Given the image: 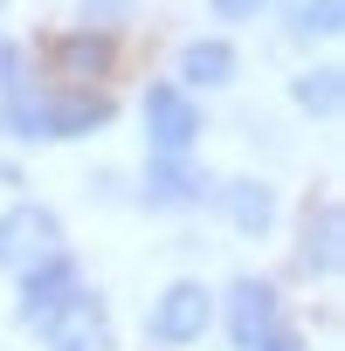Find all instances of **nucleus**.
<instances>
[{
    "label": "nucleus",
    "instance_id": "nucleus-19",
    "mask_svg": "<svg viewBox=\"0 0 345 351\" xmlns=\"http://www.w3.org/2000/svg\"><path fill=\"white\" fill-rule=\"evenodd\" d=\"M0 8H8V0H0Z\"/></svg>",
    "mask_w": 345,
    "mask_h": 351
},
{
    "label": "nucleus",
    "instance_id": "nucleus-15",
    "mask_svg": "<svg viewBox=\"0 0 345 351\" xmlns=\"http://www.w3.org/2000/svg\"><path fill=\"white\" fill-rule=\"evenodd\" d=\"M131 14V0H83V21L90 28H111V21H124Z\"/></svg>",
    "mask_w": 345,
    "mask_h": 351
},
{
    "label": "nucleus",
    "instance_id": "nucleus-7",
    "mask_svg": "<svg viewBox=\"0 0 345 351\" xmlns=\"http://www.w3.org/2000/svg\"><path fill=\"white\" fill-rule=\"evenodd\" d=\"M283 324V296H276V282H263V276H235L228 282V337L249 351L256 337H269Z\"/></svg>",
    "mask_w": 345,
    "mask_h": 351
},
{
    "label": "nucleus",
    "instance_id": "nucleus-1",
    "mask_svg": "<svg viewBox=\"0 0 345 351\" xmlns=\"http://www.w3.org/2000/svg\"><path fill=\"white\" fill-rule=\"evenodd\" d=\"M118 117V104L104 90H8L0 104V131L28 138V145H56V138H90Z\"/></svg>",
    "mask_w": 345,
    "mask_h": 351
},
{
    "label": "nucleus",
    "instance_id": "nucleus-5",
    "mask_svg": "<svg viewBox=\"0 0 345 351\" xmlns=\"http://www.w3.org/2000/svg\"><path fill=\"white\" fill-rule=\"evenodd\" d=\"M145 138H152V152H187L201 138V104L180 83H152L145 90Z\"/></svg>",
    "mask_w": 345,
    "mask_h": 351
},
{
    "label": "nucleus",
    "instance_id": "nucleus-13",
    "mask_svg": "<svg viewBox=\"0 0 345 351\" xmlns=\"http://www.w3.org/2000/svg\"><path fill=\"white\" fill-rule=\"evenodd\" d=\"M338 90H345V76H338V69H311V76H297V83H290V97H297V110H304V117H338Z\"/></svg>",
    "mask_w": 345,
    "mask_h": 351
},
{
    "label": "nucleus",
    "instance_id": "nucleus-17",
    "mask_svg": "<svg viewBox=\"0 0 345 351\" xmlns=\"http://www.w3.org/2000/svg\"><path fill=\"white\" fill-rule=\"evenodd\" d=\"M208 8L221 14V21H249V14H263L269 0H208Z\"/></svg>",
    "mask_w": 345,
    "mask_h": 351
},
{
    "label": "nucleus",
    "instance_id": "nucleus-11",
    "mask_svg": "<svg viewBox=\"0 0 345 351\" xmlns=\"http://www.w3.org/2000/svg\"><path fill=\"white\" fill-rule=\"evenodd\" d=\"M111 62H118V49H111V35H104V28L69 35V42L56 49V69H63L69 83H97V76H111Z\"/></svg>",
    "mask_w": 345,
    "mask_h": 351
},
{
    "label": "nucleus",
    "instance_id": "nucleus-9",
    "mask_svg": "<svg viewBox=\"0 0 345 351\" xmlns=\"http://www.w3.org/2000/svg\"><path fill=\"white\" fill-rule=\"evenodd\" d=\"M201 186H208V180L187 165V152H152V165H145V207H159V214L194 207Z\"/></svg>",
    "mask_w": 345,
    "mask_h": 351
},
{
    "label": "nucleus",
    "instance_id": "nucleus-2",
    "mask_svg": "<svg viewBox=\"0 0 345 351\" xmlns=\"http://www.w3.org/2000/svg\"><path fill=\"white\" fill-rule=\"evenodd\" d=\"M208 324H214V296H208V282H194V276H180V282H166L159 296H152V317H145V337L152 344H201L208 337Z\"/></svg>",
    "mask_w": 345,
    "mask_h": 351
},
{
    "label": "nucleus",
    "instance_id": "nucleus-18",
    "mask_svg": "<svg viewBox=\"0 0 345 351\" xmlns=\"http://www.w3.org/2000/svg\"><path fill=\"white\" fill-rule=\"evenodd\" d=\"M14 76H21V49L0 42V90H14Z\"/></svg>",
    "mask_w": 345,
    "mask_h": 351
},
{
    "label": "nucleus",
    "instance_id": "nucleus-4",
    "mask_svg": "<svg viewBox=\"0 0 345 351\" xmlns=\"http://www.w3.org/2000/svg\"><path fill=\"white\" fill-rule=\"evenodd\" d=\"M83 289V276H76V262L56 248V255H42L35 269H21V324L28 330H49L63 310H69V296Z\"/></svg>",
    "mask_w": 345,
    "mask_h": 351
},
{
    "label": "nucleus",
    "instance_id": "nucleus-3",
    "mask_svg": "<svg viewBox=\"0 0 345 351\" xmlns=\"http://www.w3.org/2000/svg\"><path fill=\"white\" fill-rule=\"evenodd\" d=\"M56 248H63V221H56L49 207L21 200V207L0 214V269H8V276L35 269V262H42V255H56Z\"/></svg>",
    "mask_w": 345,
    "mask_h": 351
},
{
    "label": "nucleus",
    "instance_id": "nucleus-8",
    "mask_svg": "<svg viewBox=\"0 0 345 351\" xmlns=\"http://www.w3.org/2000/svg\"><path fill=\"white\" fill-rule=\"evenodd\" d=\"M49 351H111V317H104V296L97 289H76L69 310L42 330Z\"/></svg>",
    "mask_w": 345,
    "mask_h": 351
},
{
    "label": "nucleus",
    "instance_id": "nucleus-14",
    "mask_svg": "<svg viewBox=\"0 0 345 351\" xmlns=\"http://www.w3.org/2000/svg\"><path fill=\"white\" fill-rule=\"evenodd\" d=\"M338 21H345V0H304V14H297L304 35H338Z\"/></svg>",
    "mask_w": 345,
    "mask_h": 351
},
{
    "label": "nucleus",
    "instance_id": "nucleus-6",
    "mask_svg": "<svg viewBox=\"0 0 345 351\" xmlns=\"http://www.w3.org/2000/svg\"><path fill=\"white\" fill-rule=\"evenodd\" d=\"M297 269H304V276H338V269H345V221H338V200H311V207H304Z\"/></svg>",
    "mask_w": 345,
    "mask_h": 351
},
{
    "label": "nucleus",
    "instance_id": "nucleus-10",
    "mask_svg": "<svg viewBox=\"0 0 345 351\" xmlns=\"http://www.w3.org/2000/svg\"><path fill=\"white\" fill-rule=\"evenodd\" d=\"M221 207H228V228L235 234H269L276 228V193L263 180H228L221 186Z\"/></svg>",
    "mask_w": 345,
    "mask_h": 351
},
{
    "label": "nucleus",
    "instance_id": "nucleus-16",
    "mask_svg": "<svg viewBox=\"0 0 345 351\" xmlns=\"http://www.w3.org/2000/svg\"><path fill=\"white\" fill-rule=\"evenodd\" d=\"M249 351H311V344H304L297 330H283V324H276V330H269V337H256Z\"/></svg>",
    "mask_w": 345,
    "mask_h": 351
},
{
    "label": "nucleus",
    "instance_id": "nucleus-12",
    "mask_svg": "<svg viewBox=\"0 0 345 351\" xmlns=\"http://www.w3.org/2000/svg\"><path fill=\"white\" fill-rule=\"evenodd\" d=\"M180 76L194 90H228L235 83V49L228 42H187L180 49Z\"/></svg>",
    "mask_w": 345,
    "mask_h": 351
}]
</instances>
